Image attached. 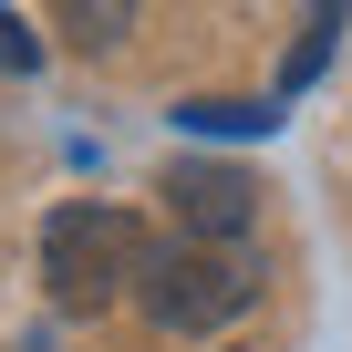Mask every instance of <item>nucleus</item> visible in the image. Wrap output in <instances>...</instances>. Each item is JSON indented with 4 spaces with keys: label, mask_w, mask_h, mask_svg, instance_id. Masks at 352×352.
I'll use <instances>...</instances> for the list:
<instances>
[{
    "label": "nucleus",
    "mask_w": 352,
    "mask_h": 352,
    "mask_svg": "<svg viewBox=\"0 0 352 352\" xmlns=\"http://www.w3.org/2000/svg\"><path fill=\"white\" fill-rule=\"evenodd\" d=\"M145 218L135 208H114V197H73V208H52L42 218V290L83 321V311H114L135 280H145Z\"/></svg>",
    "instance_id": "nucleus-1"
},
{
    "label": "nucleus",
    "mask_w": 352,
    "mask_h": 352,
    "mask_svg": "<svg viewBox=\"0 0 352 352\" xmlns=\"http://www.w3.org/2000/svg\"><path fill=\"white\" fill-rule=\"evenodd\" d=\"M145 321L176 331V342H197V331H228L249 300H259V270L228 249V239H187V249H155L145 280H135Z\"/></svg>",
    "instance_id": "nucleus-2"
},
{
    "label": "nucleus",
    "mask_w": 352,
    "mask_h": 352,
    "mask_svg": "<svg viewBox=\"0 0 352 352\" xmlns=\"http://www.w3.org/2000/svg\"><path fill=\"white\" fill-rule=\"evenodd\" d=\"M166 208L187 218V239H239L259 218V176H239V166H166Z\"/></svg>",
    "instance_id": "nucleus-3"
},
{
    "label": "nucleus",
    "mask_w": 352,
    "mask_h": 352,
    "mask_svg": "<svg viewBox=\"0 0 352 352\" xmlns=\"http://www.w3.org/2000/svg\"><path fill=\"white\" fill-rule=\"evenodd\" d=\"M52 32H63L73 52H114V42L135 32V0H52Z\"/></svg>",
    "instance_id": "nucleus-4"
},
{
    "label": "nucleus",
    "mask_w": 352,
    "mask_h": 352,
    "mask_svg": "<svg viewBox=\"0 0 352 352\" xmlns=\"http://www.w3.org/2000/svg\"><path fill=\"white\" fill-rule=\"evenodd\" d=\"M342 11H352V0H311V21H300V42H290V63H280V94L321 83V63H331V42H342Z\"/></svg>",
    "instance_id": "nucleus-5"
},
{
    "label": "nucleus",
    "mask_w": 352,
    "mask_h": 352,
    "mask_svg": "<svg viewBox=\"0 0 352 352\" xmlns=\"http://www.w3.org/2000/svg\"><path fill=\"white\" fill-rule=\"evenodd\" d=\"M176 124L187 135H270L280 104H176Z\"/></svg>",
    "instance_id": "nucleus-6"
},
{
    "label": "nucleus",
    "mask_w": 352,
    "mask_h": 352,
    "mask_svg": "<svg viewBox=\"0 0 352 352\" xmlns=\"http://www.w3.org/2000/svg\"><path fill=\"white\" fill-rule=\"evenodd\" d=\"M0 63H11V73H32V63H42V42H32V21H11V11H0Z\"/></svg>",
    "instance_id": "nucleus-7"
}]
</instances>
